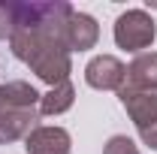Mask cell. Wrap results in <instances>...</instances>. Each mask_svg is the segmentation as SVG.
I'll return each instance as SVG.
<instances>
[{
	"label": "cell",
	"mask_w": 157,
	"mask_h": 154,
	"mask_svg": "<svg viewBox=\"0 0 157 154\" xmlns=\"http://www.w3.org/2000/svg\"><path fill=\"white\" fill-rule=\"evenodd\" d=\"M39 109H21V112H0V145H9L15 139H27L39 124Z\"/></svg>",
	"instance_id": "7"
},
{
	"label": "cell",
	"mask_w": 157,
	"mask_h": 154,
	"mask_svg": "<svg viewBox=\"0 0 157 154\" xmlns=\"http://www.w3.org/2000/svg\"><path fill=\"white\" fill-rule=\"evenodd\" d=\"M115 42L124 52H136L142 55L151 42L157 39V24L145 9H127L115 18Z\"/></svg>",
	"instance_id": "2"
},
{
	"label": "cell",
	"mask_w": 157,
	"mask_h": 154,
	"mask_svg": "<svg viewBox=\"0 0 157 154\" xmlns=\"http://www.w3.org/2000/svg\"><path fill=\"white\" fill-rule=\"evenodd\" d=\"M27 154H70L73 151V136L63 127H45L39 124L33 133L24 139Z\"/></svg>",
	"instance_id": "6"
},
{
	"label": "cell",
	"mask_w": 157,
	"mask_h": 154,
	"mask_svg": "<svg viewBox=\"0 0 157 154\" xmlns=\"http://www.w3.org/2000/svg\"><path fill=\"white\" fill-rule=\"evenodd\" d=\"M103 154H139V145L130 136H112L103 145Z\"/></svg>",
	"instance_id": "11"
},
{
	"label": "cell",
	"mask_w": 157,
	"mask_h": 154,
	"mask_svg": "<svg viewBox=\"0 0 157 154\" xmlns=\"http://www.w3.org/2000/svg\"><path fill=\"white\" fill-rule=\"evenodd\" d=\"M121 106L127 109V115L133 118L136 130L157 127V91H133V88H121L118 91Z\"/></svg>",
	"instance_id": "4"
},
{
	"label": "cell",
	"mask_w": 157,
	"mask_h": 154,
	"mask_svg": "<svg viewBox=\"0 0 157 154\" xmlns=\"http://www.w3.org/2000/svg\"><path fill=\"white\" fill-rule=\"evenodd\" d=\"M15 30V9L12 3H0V39H9Z\"/></svg>",
	"instance_id": "12"
},
{
	"label": "cell",
	"mask_w": 157,
	"mask_h": 154,
	"mask_svg": "<svg viewBox=\"0 0 157 154\" xmlns=\"http://www.w3.org/2000/svg\"><path fill=\"white\" fill-rule=\"evenodd\" d=\"M97 39H100L97 18L88 15V12H76V9H73V15L67 18V27H63V42H67L70 55H73V52H88V48H94Z\"/></svg>",
	"instance_id": "5"
},
{
	"label": "cell",
	"mask_w": 157,
	"mask_h": 154,
	"mask_svg": "<svg viewBox=\"0 0 157 154\" xmlns=\"http://www.w3.org/2000/svg\"><path fill=\"white\" fill-rule=\"evenodd\" d=\"M76 103V88H73V82H60L55 88H48L45 94L39 97V115L45 118H55V115H63L70 106Z\"/></svg>",
	"instance_id": "10"
},
{
	"label": "cell",
	"mask_w": 157,
	"mask_h": 154,
	"mask_svg": "<svg viewBox=\"0 0 157 154\" xmlns=\"http://www.w3.org/2000/svg\"><path fill=\"white\" fill-rule=\"evenodd\" d=\"M85 82L97 91H121L127 82V67L115 55H97L85 67Z\"/></svg>",
	"instance_id": "3"
},
{
	"label": "cell",
	"mask_w": 157,
	"mask_h": 154,
	"mask_svg": "<svg viewBox=\"0 0 157 154\" xmlns=\"http://www.w3.org/2000/svg\"><path fill=\"white\" fill-rule=\"evenodd\" d=\"M124 88L133 91H157V52H142L127 64Z\"/></svg>",
	"instance_id": "9"
},
{
	"label": "cell",
	"mask_w": 157,
	"mask_h": 154,
	"mask_svg": "<svg viewBox=\"0 0 157 154\" xmlns=\"http://www.w3.org/2000/svg\"><path fill=\"white\" fill-rule=\"evenodd\" d=\"M15 9V30L9 37L12 55L36 73L39 82L55 88L60 82H70L73 58L63 42V27L73 15V6L63 0H30L12 3Z\"/></svg>",
	"instance_id": "1"
},
{
	"label": "cell",
	"mask_w": 157,
	"mask_h": 154,
	"mask_svg": "<svg viewBox=\"0 0 157 154\" xmlns=\"http://www.w3.org/2000/svg\"><path fill=\"white\" fill-rule=\"evenodd\" d=\"M39 91L30 82L12 79L6 85H0V112H21V109H36L39 106Z\"/></svg>",
	"instance_id": "8"
}]
</instances>
